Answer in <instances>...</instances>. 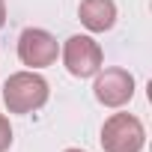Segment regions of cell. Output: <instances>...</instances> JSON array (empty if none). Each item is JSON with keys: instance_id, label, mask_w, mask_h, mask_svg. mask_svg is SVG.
<instances>
[{"instance_id": "3", "label": "cell", "mask_w": 152, "mask_h": 152, "mask_svg": "<svg viewBox=\"0 0 152 152\" xmlns=\"http://www.w3.org/2000/svg\"><path fill=\"white\" fill-rule=\"evenodd\" d=\"M63 63L75 78H90L102 69V48L90 36H72L63 48Z\"/></svg>"}, {"instance_id": "7", "label": "cell", "mask_w": 152, "mask_h": 152, "mask_svg": "<svg viewBox=\"0 0 152 152\" xmlns=\"http://www.w3.org/2000/svg\"><path fill=\"white\" fill-rule=\"evenodd\" d=\"M12 143V128H9V119L0 116V152H6Z\"/></svg>"}, {"instance_id": "5", "label": "cell", "mask_w": 152, "mask_h": 152, "mask_svg": "<svg viewBox=\"0 0 152 152\" xmlns=\"http://www.w3.org/2000/svg\"><path fill=\"white\" fill-rule=\"evenodd\" d=\"M134 96V78L125 69H104L96 78V99L107 107H119Z\"/></svg>"}, {"instance_id": "1", "label": "cell", "mask_w": 152, "mask_h": 152, "mask_svg": "<svg viewBox=\"0 0 152 152\" xmlns=\"http://www.w3.org/2000/svg\"><path fill=\"white\" fill-rule=\"evenodd\" d=\"M3 102L12 113H30L39 110L48 102V84L36 72H18L3 84Z\"/></svg>"}, {"instance_id": "8", "label": "cell", "mask_w": 152, "mask_h": 152, "mask_svg": "<svg viewBox=\"0 0 152 152\" xmlns=\"http://www.w3.org/2000/svg\"><path fill=\"white\" fill-rule=\"evenodd\" d=\"M3 21H6V3L0 0V27H3Z\"/></svg>"}, {"instance_id": "4", "label": "cell", "mask_w": 152, "mask_h": 152, "mask_svg": "<svg viewBox=\"0 0 152 152\" xmlns=\"http://www.w3.org/2000/svg\"><path fill=\"white\" fill-rule=\"evenodd\" d=\"M18 57L24 66L30 69H42V66H51L57 60V39L48 33V30H39V27H30L21 33L18 39Z\"/></svg>"}, {"instance_id": "2", "label": "cell", "mask_w": 152, "mask_h": 152, "mask_svg": "<svg viewBox=\"0 0 152 152\" xmlns=\"http://www.w3.org/2000/svg\"><path fill=\"white\" fill-rule=\"evenodd\" d=\"M146 140V131L137 116L131 113H113L102 128V146L104 152H140Z\"/></svg>"}, {"instance_id": "9", "label": "cell", "mask_w": 152, "mask_h": 152, "mask_svg": "<svg viewBox=\"0 0 152 152\" xmlns=\"http://www.w3.org/2000/svg\"><path fill=\"white\" fill-rule=\"evenodd\" d=\"M66 152H84V149H66Z\"/></svg>"}, {"instance_id": "6", "label": "cell", "mask_w": 152, "mask_h": 152, "mask_svg": "<svg viewBox=\"0 0 152 152\" xmlns=\"http://www.w3.org/2000/svg\"><path fill=\"white\" fill-rule=\"evenodd\" d=\"M78 12H81L84 27L93 30V33L110 30L113 21H116V6H113V0H84Z\"/></svg>"}]
</instances>
